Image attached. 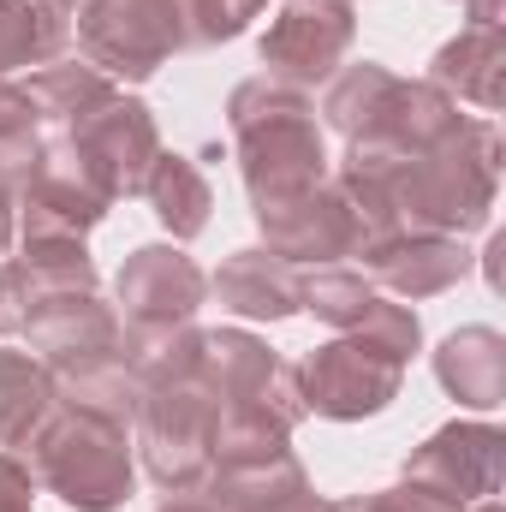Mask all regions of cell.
Segmentation results:
<instances>
[{
    "mask_svg": "<svg viewBox=\"0 0 506 512\" xmlns=\"http://www.w3.org/2000/svg\"><path fill=\"white\" fill-rule=\"evenodd\" d=\"M334 179L352 191V203L370 221V239L411 227V233H483L501 191V131L495 120H465L423 155L387 161V167H334Z\"/></svg>",
    "mask_w": 506,
    "mask_h": 512,
    "instance_id": "cell-1",
    "label": "cell"
},
{
    "mask_svg": "<svg viewBox=\"0 0 506 512\" xmlns=\"http://www.w3.org/2000/svg\"><path fill=\"white\" fill-rule=\"evenodd\" d=\"M227 137H233V161L251 197V221L298 203L304 191H316L334 173L316 102L292 84L245 78L227 96Z\"/></svg>",
    "mask_w": 506,
    "mask_h": 512,
    "instance_id": "cell-2",
    "label": "cell"
},
{
    "mask_svg": "<svg viewBox=\"0 0 506 512\" xmlns=\"http://www.w3.org/2000/svg\"><path fill=\"white\" fill-rule=\"evenodd\" d=\"M30 477L36 489L60 495L72 512H120L137 489V453H131V423L114 411L60 399L48 417L30 429Z\"/></svg>",
    "mask_w": 506,
    "mask_h": 512,
    "instance_id": "cell-3",
    "label": "cell"
},
{
    "mask_svg": "<svg viewBox=\"0 0 506 512\" xmlns=\"http://www.w3.org/2000/svg\"><path fill=\"white\" fill-rule=\"evenodd\" d=\"M42 137H48V149H54L60 161H72L108 203L137 197L143 179H149V167H155V155H161V126H155L149 102L126 96L120 84H114L108 96H96L90 108H78L72 120L48 126Z\"/></svg>",
    "mask_w": 506,
    "mask_h": 512,
    "instance_id": "cell-4",
    "label": "cell"
},
{
    "mask_svg": "<svg viewBox=\"0 0 506 512\" xmlns=\"http://www.w3.org/2000/svg\"><path fill=\"white\" fill-rule=\"evenodd\" d=\"M72 36L78 54L114 84H149L185 48L179 0H78Z\"/></svg>",
    "mask_w": 506,
    "mask_h": 512,
    "instance_id": "cell-5",
    "label": "cell"
},
{
    "mask_svg": "<svg viewBox=\"0 0 506 512\" xmlns=\"http://www.w3.org/2000/svg\"><path fill=\"white\" fill-rule=\"evenodd\" d=\"M292 382H298V399H304V417L364 423V417H381L399 399L405 364L370 334H334L328 346H316L292 364Z\"/></svg>",
    "mask_w": 506,
    "mask_h": 512,
    "instance_id": "cell-6",
    "label": "cell"
},
{
    "mask_svg": "<svg viewBox=\"0 0 506 512\" xmlns=\"http://www.w3.org/2000/svg\"><path fill=\"white\" fill-rule=\"evenodd\" d=\"M203 298H209V274L173 239L167 245H137L114 274V310H120L126 334L137 340V352H149L155 340L191 328Z\"/></svg>",
    "mask_w": 506,
    "mask_h": 512,
    "instance_id": "cell-7",
    "label": "cell"
},
{
    "mask_svg": "<svg viewBox=\"0 0 506 512\" xmlns=\"http://www.w3.org/2000/svg\"><path fill=\"white\" fill-rule=\"evenodd\" d=\"M352 42H358V0H286L256 42L268 66L262 78L310 96L316 84H328L346 66Z\"/></svg>",
    "mask_w": 506,
    "mask_h": 512,
    "instance_id": "cell-8",
    "label": "cell"
},
{
    "mask_svg": "<svg viewBox=\"0 0 506 512\" xmlns=\"http://www.w3.org/2000/svg\"><path fill=\"white\" fill-rule=\"evenodd\" d=\"M399 483H411L423 495H441L453 507L495 501L506 483V435L483 417H453L405 453Z\"/></svg>",
    "mask_w": 506,
    "mask_h": 512,
    "instance_id": "cell-9",
    "label": "cell"
},
{
    "mask_svg": "<svg viewBox=\"0 0 506 512\" xmlns=\"http://www.w3.org/2000/svg\"><path fill=\"white\" fill-rule=\"evenodd\" d=\"M262 251H274L292 268H334V262H358V251L370 245V221L352 203V191L328 173L316 191H304L298 203L256 215Z\"/></svg>",
    "mask_w": 506,
    "mask_h": 512,
    "instance_id": "cell-10",
    "label": "cell"
},
{
    "mask_svg": "<svg viewBox=\"0 0 506 512\" xmlns=\"http://www.w3.org/2000/svg\"><path fill=\"white\" fill-rule=\"evenodd\" d=\"M358 262H364V274L376 280L381 292H393L399 304L441 298V292H453V286L477 268V256L465 251V239L411 233V227H393V233L370 239V245L358 251Z\"/></svg>",
    "mask_w": 506,
    "mask_h": 512,
    "instance_id": "cell-11",
    "label": "cell"
},
{
    "mask_svg": "<svg viewBox=\"0 0 506 512\" xmlns=\"http://www.w3.org/2000/svg\"><path fill=\"white\" fill-rule=\"evenodd\" d=\"M203 501H215L221 512H328V501L316 495L310 471L298 465V453H268V459H239V465H209Z\"/></svg>",
    "mask_w": 506,
    "mask_h": 512,
    "instance_id": "cell-12",
    "label": "cell"
},
{
    "mask_svg": "<svg viewBox=\"0 0 506 512\" xmlns=\"http://www.w3.org/2000/svg\"><path fill=\"white\" fill-rule=\"evenodd\" d=\"M209 292L239 322H292L304 310V268L280 262V256L262 251V245H245V251L221 256Z\"/></svg>",
    "mask_w": 506,
    "mask_h": 512,
    "instance_id": "cell-13",
    "label": "cell"
},
{
    "mask_svg": "<svg viewBox=\"0 0 506 512\" xmlns=\"http://www.w3.org/2000/svg\"><path fill=\"white\" fill-rule=\"evenodd\" d=\"M435 382L447 387L465 411H501L506 405V340L489 322L453 328L435 346Z\"/></svg>",
    "mask_w": 506,
    "mask_h": 512,
    "instance_id": "cell-14",
    "label": "cell"
},
{
    "mask_svg": "<svg viewBox=\"0 0 506 512\" xmlns=\"http://www.w3.org/2000/svg\"><path fill=\"white\" fill-rule=\"evenodd\" d=\"M501 72H506V42L501 24H465L453 42L435 48L429 60V84L453 102H471L483 114L501 108Z\"/></svg>",
    "mask_w": 506,
    "mask_h": 512,
    "instance_id": "cell-15",
    "label": "cell"
},
{
    "mask_svg": "<svg viewBox=\"0 0 506 512\" xmlns=\"http://www.w3.org/2000/svg\"><path fill=\"white\" fill-rule=\"evenodd\" d=\"M137 197H149V209H155V221H161V233L173 245H191L209 227V215H215V191H209L203 167L185 149H161Z\"/></svg>",
    "mask_w": 506,
    "mask_h": 512,
    "instance_id": "cell-16",
    "label": "cell"
},
{
    "mask_svg": "<svg viewBox=\"0 0 506 512\" xmlns=\"http://www.w3.org/2000/svg\"><path fill=\"white\" fill-rule=\"evenodd\" d=\"M72 42V0H0V78L60 60Z\"/></svg>",
    "mask_w": 506,
    "mask_h": 512,
    "instance_id": "cell-17",
    "label": "cell"
},
{
    "mask_svg": "<svg viewBox=\"0 0 506 512\" xmlns=\"http://www.w3.org/2000/svg\"><path fill=\"white\" fill-rule=\"evenodd\" d=\"M54 405V376L42 358L18 352V346H0V447H24L30 429L48 417Z\"/></svg>",
    "mask_w": 506,
    "mask_h": 512,
    "instance_id": "cell-18",
    "label": "cell"
},
{
    "mask_svg": "<svg viewBox=\"0 0 506 512\" xmlns=\"http://www.w3.org/2000/svg\"><path fill=\"white\" fill-rule=\"evenodd\" d=\"M376 304H381V286L364 268L334 262V268H310V274H304V310H310L316 322H328L334 334H358V328L376 316Z\"/></svg>",
    "mask_w": 506,
    "mask_h": 512,
    "instance_id": "cell-19",
    "label": "cell"
},
{
    "mask_svg": "<svg viewBox=\"0 0 506 512\" xmlns=\"http://www.w3.org/2000/svg\"><path fill=\"white\" fill-rule=\"evenodd\" d=\"M24 90H30V102H36V114H42V131H48V126H60V120H72L78 108H90L96 96H108L114 78L96 72L84 54H60V60L36 66V72L24 78Z\"/></svg>",
    "mask_w": 506,
    "mask_h": 512,
    "instance_id": "cell-20",
    "label": "cell"
},
{
    "mask_svg": "<svg viewBox=\"0 0 506 512\" xmlns=\"http://www.w3.org/2000/svg\"><path fill=\"white\" fill-rule=\"evenodd\" d=\"M251 18H262V0H179L185 48H221V42L245 36Z\"/></svg>",
    "mask_w": 506,
    "mask_h": 512,
    "instance_id": "cell-21",
    "label": "cell"
},
{
    "mask_svg": "<svg viewBox=\"0 0 506 512\" xmlns=\"http://www.w3.org/2000/svg\"><path fill=\"white\" fill-rule=\"evenodd\" d=\"M328 512H501L495 501H477V507H453L441 495H423L411 483H393V489H370V495H346V501H328Z\"/></svg>",
    "mask_w": 506,
    "mask_h": 512,
    "instance_id": "cell-22",
    "label": "cell"
},
{
    "mask_svg": "<svg viewBox=\"0 0 506 512\" xmlns=\"http://www.w3.org/2000/svg\"><path fill=\"white\" fill-rule=\"evenodd\" d=\"M36 131H42V114H36L30 90H24L18 78H0V143H12V137H36Z\"/></svg>",
    "mask_w": 506,
    "mask_h": 512,
    "instance_id": "cell-23",
    "label": "cell"
},
{
    "mask_svg": "<svg viewBox=\"0 0 506 512\" xmlns=\"http://www.w3.org/2000/svg\"><path fill=\"white\" fill-rule=\"evenodd\" d=\"M0 512H36V477L6 447H0Z\"/></svg>",
    "mask_w": 506,
    "mask_h": 512,
    "instance_id": "cell-24",
    "label": "cell"
},
{
    "mask_svg": "<svg viewBox=\"0 0 506 512\" xmlns=\"http://www.w3.org/2000/svg\"><path fill=\"white\" fill-rule=\"evenodd\" d=\"M24 310H30V292H24V274L12 256H0V340L24 328Z\"/></svg>",
    "mask_w": 506,
    "mask_h": 512,
    "instance_id": "cell-25",
    "label": "cell"
},
{
    "mask_svg": "<svg viewBox=\"0 0 506 512\" xmlns=\"http://www.w3.org/2000/svg\"><path fill=\"white\" fill-rule=\"evenodd\" d=\"M12 239H18V191L0 179V256L12 251Z\"/></svg>",
    "mask_w": 506,
    "mask_h": 512,
    "instance_id": "cell-26",
    "label": "cell"
},
{
    "mask_svg": "<svg viewBox=\"0 0 506 512\" xmlns=\"http://www.w3.org/2000/svg\"><path fill=\"white\" fill-rule=\"evenodd\" d=\"M471 24H501V0H453Z\"/></svg>",
    "mask_w": 506,
    "mask_h": 512,
    "instance_id": "cell-27",
    "label": "cell"
},
{
    "mask_svg": "<svg viewBox=\"0 0 506 512\" xmlns=\"http://www.w3.org/2000/svg\"><path fill=\"white\" fill-rule=\"evenodd\" d=\"M501 256H506V239L495 233V239H489V251H483V274H489V286H495V292H501Z\"/></svg>",
    "mask_w": 506,
    "mask_h": 512,
    "instance_id": "cell-28",
    "label": "cell"
},
{
    "mask_svg": "<svg viewBox=\"0 0 506 512\" xmlns=\"http://www.w3.org/2000/svg\"><path fill=\"white\" fill-rule=\"evenodd\" d=\"M155 512H221L215 501H203V495H173L167 507H155Z\"/></svg>",
    "mask_w": 506,
    "mask_h": 512,
    "instance_id": "cell-29",
    "label": "cell"
}]
</instances>
